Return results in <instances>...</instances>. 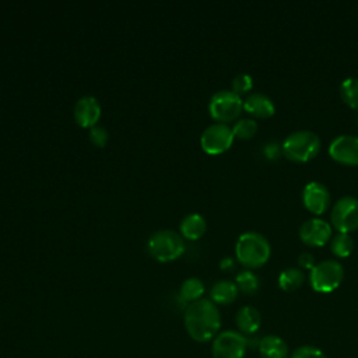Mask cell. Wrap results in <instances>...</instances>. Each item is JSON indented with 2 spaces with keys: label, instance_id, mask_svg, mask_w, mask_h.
I'll list each match as a JSON object with an SVG mask.
<instances>
[{
  "label": "cell",
  "instance_id": "6da1fadb",
  "mask_svg": "<svg viewBox=\"0 0 358 358\" xmlns=\"http://www.w3.org/2000/svg\"><path fill=\"white\" fill-rule=\"evenodd\" d=\"M183 320L187 334L199 343L213 340L221 327V313L217 305L206 298L189 303Z\"/></svg>",
  "mask_w": 358,
  "mask_h": 358
},
{
  "label": "cell",
  "instance_id": "7a4b0ae2",
  "mask_svg": "<svg viewBox=\"0 0 358 358\" xmlns=\"http://www.w3.org/2000/svg\"><path fill=\"white\" fill-rule=\"evenodd\" d=\"M235 256L243 267L249 270L259 268L268 262L271 256V245L263 234L246 231L236 239Z\"/></svg>",
  "mask_w": 358,
  "mask_h": 358
},
{
  "label": "cell",
  "instance_id": "3957f363",
  "mask_svg": "<svg viewBox=\"0 0 358 358\" xmlns=\"http://www.w3.org/2000/svg\"><path fill=\"white\" fill-rule=\"evenodd\" d=\"M322 148L320 137L306 129L289 133L281 143L282 155L292 162H308L313 159Z\"/></svg>",
  "mask_w": 358,
  "mask_h": 358
},
{
  "label": "cell",
  "instance_id": "277c9868",
  "mask_svg": "<svg viewBox=\"0 0 358 358\" xmlns=\"http://www.w3.org/2000/svg\"><path fill=\"white\" fill-rule=\"evenodd\" d=\"M344 280V267L336 259L316 262L309 270V284L319 294H330L336 291Z\"/></svg>",
  "mask_w": 358,
  "mask_h": 358
},
{
  "label": "cell",
  "instance_id": "5b68a950",
  "mask_svg": "<svg viewBox=\"0 0 358 358\" xmlns=\"http://www.w3.org/2000/svg\"><path fill=\"white\" fill-rule=\"evenodd\" d=\"M148 252L159 262H171L185 252L183 236L172 229L155 231L148 239Z\"/></svg>",
  "mask_w": 358,
  "mask_h": 358
},
{
  "label": "cell",
  "instance_id": "8992f818",
  "mask_svg": "<svg viewBox=\"0 0 358 358\" xmlns=\"http://www.w3.org/2000/svg\"><path fill=\"white\" fill-rule=\"evenodd\" d=\"M243 110V99L231 90H220L213 94L208 102L211 117L220 123H229L239 117Z\"/></svg>",
  "mask_w": 358,
  "mask_h": 358
},
{
  "label": "cell",
  "instance_id": "52a82bcc",
  "mask_svg": "<svg viewBox=\"0 0 358 358\" xmlns=\"http://www.w3.org/2000/svg\"><path fill=\"white\" fill-rule=\"evenodd\" d=\"M333 229L343 234H351L358 229V199L354 196L340 197L330 213Z\"/></svg>",
  "mask_w": 358,
  "mask_h": 358
},
{
  "label": "cell",
  "instance_id": "ba28073f",
  "mask_svg": "<svg viewBox=\"0 0 358 358\" xmlns=\"http://www.w3.org/2000/svg\"><path fill=\"white\" fill-rule=\"evenodd\" d=\"M235 136L232 131V126L228 123H211L207 126L200 137L201 148L211 155L225 152L234 143Z\"/></svg>",
  "mask_w": 358,
  "mask_h": 358
},
{
  "label": "cell",
  "instance_id": "9c48e42d",
  "mask_svg": "<svg viewBox=\"0 0 358 358\" xmlns=\"http://www.w3.org/2000/svg\"><path fill=\"white\" fill-rule=\"evenodd\" d=\"M248 348V338L235 330L218 333L211 345L213 358H243Z\"/></svg>",
  "mask_w": 358,
  "mask_h": 358
},
{
  "label": "cell",
  "instance_id": "30bf717a",
  "mask_svg": "<svg viewBox=\"0 0 358 358\" xmlns=\"http://www.w3.org/2000/svg\"><path fill=\"white\" fill-rule=\"evenodd\" d=\"M298 235L306 246L322 248L330 242L333 236V227L322 217H312L299 227Z\"/></svg>",
  "mask_w": 358,
  "mask_h": 358
},
{
  "label": "cell",
  "instance_id": "8fae6325",
  "mask_svg": "<svg viewBox=\"0 0 358 358\" xmlns=\"http://www.w3.org/2000/svg\"><path fill=\"white\" fill-rule=\"evenodd\" d=\"M327 152L330 158L341 165H358V136L340 134L329 144Z\"/></svg>",
  "mask_w": 358,
  "mask_h": 358
},
{
  "label": "cell",
  "instance_id": "7c38bea8",
  "mask_svg": "<svg viewBox=\"0 0 358 358\" xmlns=\"http://www.w3.org/2000/svg\"><path fill=\"white\" fill-rule=\"evenodd\" d=\"M331 201L327 186L319 180L308 182L302 189V204L315 217H320L327 211Z\"/></svg>",
  "mask_w": 358,
  "mask_h": 358
},
{
  "label": "cell",
  "instance_id": "4fadbf2b",
  "mask_svg": "<svg viewBox=\"0 0 358 358\" xmlns=\"http://www.w3.org/2000/svg\"><path fill=\"white\" fill-rule=\"evenodd\" d=\"M74 120L81 127H94L101 117L99 101L92 95H84L78 98L73 109Z\"/></svg>",
  "mask_w": 358,
  "mask_h": 358
},
{
  "label": "cell",
  "instance_id": "5bb4252c",
  "mask_svg": "<svg viewBox=\"0 0 358 358\" xmlns=\"http://www.w3.org/2000/svg\"><path fill=\"white\" fill-rule=\"evenodd\" d=\"M243 110L248 112L252 117L267 119L274 115L275 105L267 94L256 91L248 94L243 99Z\"/></svg>",
  "mask_w": 358,
  "mask_h": 358
},
{
  "label": "cell",
  "instance_id": "9a60e30c",
  "mask_svg": "<svg viewBox=\"0 0 358 358\" xmlns=\"http://www.w3.org/2000/svg\"><path fill=\"white\" fill-rule=\"evenodd\" d=\"M235 323L236 327L239 330V333H242L243 336L246 334H255L262 324V315L260 312L250 305L242 306L236 315H235Z\"/></svg>",
  "mask_w": 358,
  "mask_h": 358
},
{
  "label": "cell",
  "instance_id": "2e32d148",
  "mask_svg": "<svg viewBox=\"0 0 358 358\" xmlns=\"http://www.w3.org/2000/svg\"><path fill=\"white\" fill-rule=\"evenodd\" d=\"M257 348L262 358H287L288 357L287 343L281 337L274 334H268L260 338Z\"/></svg>",
  "mask_w": 358,
  "mask_h": 358
},
{
  "label": "cell",
  "instance_id": "e0dca14e",
  "mask_svg": "<svg viewBox=\"0 0 358 358\" xmlns=\"http://www.w3.org/2000/svg\"><path fill=\"white\" fill-rule=\"evenodd\" d=\"M239 294V289L235 281L220 280L213 284L210 289V299L215 305H229L232 303Z\"/></svg>",
  "mask_w": 358,
  "mask_h": 358
},
{
  "label": "cell",
  "instance_id": "ac0fdd59",
  "mask_svg": "<svg viewBox=\"0 0 358 358\" xmlns=\"http://www.w3.org/2000/svg\"><path fill=\"white\" fill-rule=\"evenodd\" d=\"M207 229L206 218L199 213H190L180 221V235L186 239H200Z\"/></svg>",
  "mask_w": 358,
  "mask_h": 358
},
{
  "label": "cell",
  "instance_id": "d6986e66",
  "mask_svg": "<svg viewBox=\"0 0 358 358\" xmlns=\"http://www.w3.org/2000/svg\"><path fill=\"white\" fill-rule=\"evenodd\" d=\"M305 282V273L299 267H287L278 274V287L285 292L301 288Z\"/></svg>",
  "mask_w": 358,
  "mask_h": 358
},
{
  "label": "cell",
  "instance_id": "ffe728a7",
  "mask_svg": "<svg viewBox=\"0 0 358 358\" xmlns=\"http://www.w3.org/2000/svg\"><path fill=\"white\" fill-rule=\"evenodd\" d=\"M354 239L350 234L336 232L330 239V250L336 257H348L354 250Z\"/></svg>",
  "mask_w": 358,
  "mask_h": 358
},
{
  "label": "cell",
  "instance_id": "44dd1931",
  "mask_svg": "<svg viewBox=\"0 0 358 358\" xmlns=\"http://www.w3.org/2000/svg\"><path fill=\"white\" fill-rule=\"evenodd\" d=\"M204 294V284L197 277H190L185 280L179 289V296L183 302H196L201 299V295Z\"/></svg>",
  "mask_w": 358,
  "mask_h": 358
},
{
  "label": "cell",
  "instance_id": "7402d4cb",
  "mask_svg": "<svg viewBox=\"0 0 358 358\" xmlns=\"http://www.w3.org/2000/svg\"><path fill=\"white\" fill-rule=\"evenodd\" d=\"M235 284L238 287V289L242 292V294H246V295H253L257 292L259 287H260V281H259V277L255 271L249 270V268H245V270H241L236 277H235Z\"/></svg>",
  "mask_w": 358,
  "mask_h": 358
},
{
  "label": "cell",
  "instance_id": "603a6c76",
  "mask_svg": "<svg viewBox=\"0 0 358 358\" xmlns=\"http://www.w3.org/2000/svg\"><path fill=\"white\" fill-rule=\"evenodd\" d=\"M340 96L345 105L358 109V78L347 77L340 84Z\"/></svg>",
  "mask_w": 358,
  "mask_h": 358
},
{
  "label": "cell",
  "instance_id": "cb8c5ba5",
  "mask_svg": "<svg viewBox=\"0 0 358 358\" xmlns=\"http://www.w3.org/2000/svg\"><path fill=\"white\" fill-rule=\"evenodd\" d=\"M257 122L253 117H241L236 119L232 124V131L235 138L249 140L257 133Z\"/></svg>",
  "mask_w": 358,
  "mask_h": 358
},
{
  "label": "cell",
  "instance_id": "d4e9b609",
  "mask_svg": "<svg viewBox=\"0 0 358 358\" xmlns=\"http://www.w3.org/2000/svg\"><path fill=\"white\" fill-rule=\"evenodd\" d=\"M253 88V78L250 74L248 73H239L236 74L234 78H232V83H231V91H234L235 94H238L239 96L242 95H248L250 94Z\"/></svg>",
  "mask_w": 358,
  "mask_h": 358
},
{
  "label": "cell",
  "instance_id": "484cf974",
  "mask_svg": "<svg viewBox=\"0 0 358 358\" xmlns=\"http://www.w3.org/2000/svg\"><path fill=\"white\" fill-rule=\"evenodd\" d=\"M289 358H326L324 352L313 345H301L291 354Z\"/></svg>",
  "mask_w": 358,
  "mask_h": 358
},
{
  "label": "cell",
  "instance_id": "4316f807",
  "mask_svg": "<svg viewBox=\"0 0 358 358\" xmlns=\"http://www.w3.org/2000/svg\"><path fill=\"white\" fill-rule=\"evenodd\" d=\"M90 140L92 141V144L98 145V147H103L108 141V131L106 129H103L102 126H94L90 130Z\"/></svg>",
  "mask_w": 358,
  "mask_h": 358
},
{
  "label": "cell",
  "instance_id": "83f0119b",
  "mask_svg": "<svg viewBox=\"0 0 358 358\" xmlns=\"http://www.w3.org/2000/svg\"><path fill=\"white\" fill-rule=\"evenodd\" d=\"M263 155L268 159V161H274L277 159L280 155H282L281 151V144L275 143V141H268L263 145Z\"/></svg>",
  "mask_w": 358,
  "mask_h": 358
},
{
  "label": "cell",
  "instance_id": "f1b7e54d",
  "mask_svg": "<svg viewBox=\"0 0 358 358\" xmlns=\"http://www.w3.org/2000/svg\"><path fill=\"white\" fill-rule=\"evenodd\" d=\"M298 267L302 268V270H310L315 264H316V260H315V256L310 253V252H302L298 255Z\"/></svg>",
  "mask_w": 358,
  "mask_h": 358
},
{
  "label": "cell",
  "instance_id": "f546056e",
  "mask_svg": "<svg viewBox=\"0 0 358 358\" xmlns=\"http://www.w3.org/2000/svg\"><path fill=\"white\" fill-rule=\"evenodd\" d=\"M234 266H235V260L231 256H227V257L221 259V262H220V267L222 270H232Z\"/></svg>",
  "mask_w": 358,
  "mask_h": 358
}]
</instances>
